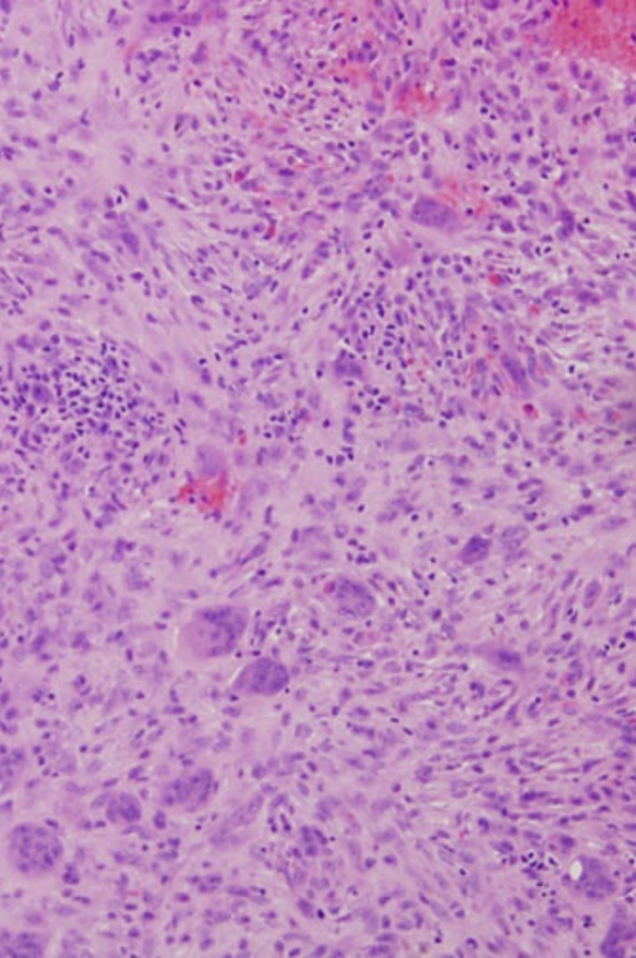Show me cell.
<instances>
[{
    "instance_id": "cell-3",
    "label": "cell",
    "mask_w": 636,
    "mask_h": 958,
    "mask_svg": "<svg viewBox=\"0 0 636 958\" xmlns=\"http://www.w3.org/2000/svg\"><path fill=\"white\" fill-rule=\"evenodd\" d=\"M289 683V673L274 660H256L243 668L235 683L236 693L248 696H274Z\"/></svg>"
},
{
    "instance_id": "cell-5",
    "label": "cell",
    "mask_w": 636,
    "mask_h": 958,
    "mask_svg": "<svg viewBox=\"0 0 636 958\" xmlns=\"http://www.w3.org/2000/svg\"><path fill=\"white\" fill-rule=\"evenodd\" d=\"M410 217L420 225L432 227V229H448L456 221V217L448 207L432 199L418 200L417 206L412 207V212H410Z\"/></svg>"
},
{
    "instance_id": "cell-2",
    "label": "cell",
    "mask_w": 636,
    "mask_h": 958,
    "mask_svg": "<svg viewBox=\"0 0 636 958\" xmlns=\"http://www.w3.org/2000/svg\"><path fill=\"white\" fill-rule=\"evenodd\" d=\"M63 855V840L43 824L23 822L8 834L7 862L20 877H48L58 870Z\"/></svg>"
},
{
    "instance_id": "cell-1",
    "label": "cell",
    "mask_w": 636,
    "mask_h": 958,
    "mask_svg": "<svg viewBox=\"0 0 636 958\" xmlns=\"http://www.w3.org/2000/svg\"><path fill=\"white\" fill-rule=\"evenodd\" d=\"M248 626V611L240 607H212L196 612L179 634V650L192 660L227 657Z\"/></svg>"
},
{
    "instance_id": "cell-6",
    "label": "cell",
    "mask_w": 636,
    "mask_h": 958,
    "mask_svg": "<svg viewBox=\"0 0 636 958\" xmlns=\"http://www.w3.org/2000/svg\"><path fill=\"white\" fill-rule=\"evenodd\" d=\"M45 942L37 934H0V957H40Z\"/></svg>"
},
{
    "instance_id": "cell-4",
    "label": "cell",
    "mask_w": 636,
    "mask_h": 958,
    "mask_svg": "<svg viewBox=\"0 0 636 958\" xmlns=\"http://www.w3.org/2000/svg\"><path fill=\"white\" fill-rule=\"evenodd\" d=\"M213 778L207 770L194 775L181 776L164 786L160 803L168 809H191L204 803L205 797L212 791Z\"/></svg>"
}]
</instances>
